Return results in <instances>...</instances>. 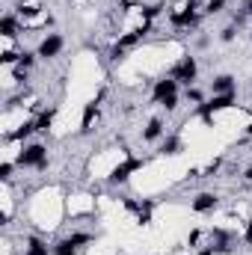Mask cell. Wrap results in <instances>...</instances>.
<instances>
[{
  "instance_id": "cell-1",
  "label": "cell",
  "mask_w": 252,
  "mask_h": 255,
  "mask_svg": "<svg viewBox=\"0 0 252 255\" xmlns=\"http://www.w3.org/2000/svg\"><path fill=\"white\" fill-rule=\"evenodd\" d=\"M15 163H18V166H24V169H30V166L45 169V166H48V148H45L42 142H30V145H24V148L18 151Z\"/></svg>"
},
{
  "instance_id": "cell-2",
  "label": "cell",
  "mask_w": 252,
  "mask_h": 255,
  "mask_svg": "<svg viewBox=\"0 0 252 255\" xmlns=\"http://www.w3.org/2000/svg\"><path fill=\"white\" fill-rule=\"evenodd\" d=\"M148 27H151V24H142V27H136V30L125 33V36H119V42L113 45L110 57H113V60H125V54H127V51H130V48H136V45L142 42V36L148 33Z\"/></svg>"
},
{
  "instance_id": "cell-3",
  "label": "cell",
  "mask_w": 252,
  "mask_h": 255,
  "mask_svg": "<svg viewBox=\"0 0 252 255\" xmlns=\"http://www.w3.org/2000/svg\"><path fill=\"white\" fill-rule=\"evenodd\" d=\"M196 74H199V65H196L193 57H184L181 63L169 71V77H175V80L184 83V86H193V83H196Z\"/></svg>"
},
{
  "instance_id": "cell-4",
  "label": "cell",
  "mask_w": 252,
  "mask_h": 255,
  "mask_svg": "<svg viewBox=\"0 0 252 255\" xmlns=\"http://www.w3.org/2000/svg\"><path fill=\"white\" fill-rule=\"evenodd\" d=\"M145 166V160H139V157H127L125 163H119L113 172H110V184H125L127 178L136 172V169H142Z\"/></svg>"
},
{
  "instance_id": "cell-5",
  "label": "cell",
  "mask_w": 252,
  "mask_h": 255,
  "mask_svg": "<svg viewBox=\"0 0 252 255\" xmlns=\"http://www.w3.org/2000/svg\"><path fill=\"white\" fill-rule=\"evenodd\" d=\"M169 21H172L175 27H196V24H199V3L190 0L181 12H172V15H169Z\"/></svg>"
},
{
  "instance_id": "cell-6",
  "label": "cell",
  "mask_w": 252,
  "mask_h": 255,
  "mask_svg": "<svg viewBox=\"0 0 252 255\" xmlns=\"http://www.w3.org/2000/svg\"><path fill=\"white\" fill-rule=\"evenodd\" d=\"M178 80L175 77H160V80H154V89H151V98L160 104L163 98H169V95H178Z\"/></svg>"
},
{
  "instance_id": "cell-7",
  "label": "cell",
  "mask_w": 252,
  "mask_h": 255,
  "mask_svg": "<svg viewBox=\"0 0 252 255\" xmlns=\"http://www.w3.org/2000/svg\"><path fill=\"white\" fill-rule=\"evenodd\" d=\"M63 45H65L63 36H60V33H51V36L42 39V45H39V57H42V60H54V57H60Z\"/></svg>"
},
{
  "instance_id": "cell-8",
  "label": "cell",
  "mask_w": 252,
  "mask_h": 255,
  "mask_svg": "<svg viewBox=\"0 0 252 255\" xmlns=\"http://www.w3.org/2000/svg\"><path fill=\"white\" fill-rule=\"evenodd\" d=\"M226 92H235V77L232 74H217L214 83H211V95H226Z\"/></svg>"
},
{
  "instance_id": "cell-9",
  "label": "cell",
  "mask_w": 252,
  "mask_h": 255,
  "mask_svg": "<svg viewBox=\"0 0 252 255\" xmlns=\"http://www.w3.org/2000/svg\"><path fill=\"white\" fill-rule=\"evenodd\" d=\"M95 119H98V101H89L83 107V116H80V133H89Z\"/></svg>"
},
{
  "instance_id": "cell-10",
  "label": "cell",
  "mask_w": 252,
  "mask_h": 255,
  "mask_svg": "<svg viewBox=\"0 0 252 255\" xmlns=\"http://www.w3.org/2000/svg\"><path fill=\"white\" fill-rule=\"evenodd\" d=\"M217 208V196L214 193H199L196 199H193V211L196 214H208V211H214Z\"/></svg>"
},
{
  "instance_id": "cell-11",
  "label": "cell",
  "mask_w": 252,
  "mask_h": 255,
  "mask_svg": "<svg viewBox=\"0 0 252 255\" xmlns=\"http://www.w3.org/2000/svg\"><path fill=\"white\" fill-rule=\"evenodd\" d=\"M163 136V119H151L148 125L142 128V139L145 142H157Z\"/></svg>"
},
{
  "instance_id": "cell-12",
  "label": "cell",
  "mask_w": 252,
  "mask_h": 255,
  "mask_svg": "<svg viewBox=\"0 0 252 255\" xmlns=\"http://www.w3.org/2000/svg\"><path fill=\"white\" fill-rule=\"evenodd\" d=\"M0 33H3L6 39L18 36V18H15L12 12H6V15H3V21H0Z\"/></svg>"
},
{
  "instance_id": "cell-13",
  "label": "cell",
  "mask_w": 252,
  "mask_h": 255,
  "mask_svg": "<svg viewBox=\"0 0 252 255\" xmlns=\"http://www.w3.org/2000/svg\"><path fill=\"white\" fill-rule=\"evenodd\" d=\"M54 119H57V107L45 110V113L36 119V130H39V133H48V130H51V125H54Z\"/></svg>"
},
{
  "instance_id": "cell-14",
  "label": "cell",
  "mask_w": 252,
  "mask_h": 255,
  "mask_svg": "<svg viewBox=\"0 0 252 255\" xmlns=\"http://www.w3.org/2000/svg\"><path fill=\"white\" fill-rule=\"evenodd\" d=\"M36 130V122H24V125L18 128V130H12V133H6V139H27L30 133Z\"/></svg>"
},
{
  "instance_id": "cell-15",
  "label": "cell",
  "mask_w": 252,
  "mask_h": 255,
  "mask_svg": "<svg viewBox=\"0 0 252 255\" xmlns=\"http://www.w3.org/2000/svg\"><path fill=\"white\" fill-rule=\"evenodd\" d=\"M181 151V139L178 136H166L163 145H160V154H178Z\"/></svg>"
},
{
  "instance_id": "cell-16",
  "label": "cell",
  "mask_w": 252,
  "mask_h": 255,
  "mask_svg": "<svg viewBox=\"0 0 252 255\" xmlns=\"http://www.w3.org/2000/svg\"><path fill=\"white\" fill-rule=\"evenodd\" d=\"M24 255H51V250H48V244H42L39 238H33L30 241V247H27V253Z\"/></svg>"
},
{
  "instance_id": "cell-17",
  "label": "cell",
  "mask_w": 252,
  "mask_h": 255,
  "mask_svg": "<svg viewBox=\"0 0 252 255\" xmlns=\"http://www.w3.org/2000/svg\"><path fill=\"white\" fill-rule=\"evenodd\" d=\"M51 255H77V250H74L68 241H60V244L51 247Z\"/></svg>"
},
{
  "instance_id": "cell-18",
  "label": "cell",
  "mask_w": 252,
  "mask_h": 255,
  "mask_svg": "<svg viewBox=\"0 0 252 255\" xmlns=\"http://www.w3.org/2000/svg\"><path fill=\"white\" fill-rule=\"evenodd\" d=\"M36 57H39V54L21 51V54H18V68H24V71H27V68H33V63H36Z\"/></svg>"
},
{
  "instance_id": "cell-19",
  "label": "cell",
  "mask_w": 252,
  "mask_h": 255,
  "mask_svg": "<svg viewBox=\"0 0 252 255\" xmlns=\"http://www.w3.org/2000/svg\"><path fill=\"white\" fill-rule=\"evenodd\" d=\"M223 9H226V0H208V3H205V12H208V15H220Z\"/></svg>"
},
{
  "instance_id": "cell-20",
  "label": "cell",
  "mask_w": 252,
  "mask_h": 255,
  "mask_svg": "<svg viewBox=\"0 0 252 255\" xmlns=\"http://www.w3.org/2000/svg\"><path fill=\"white\" fill-rule=\"evenodd\" d=\"M65 241H68V244H71V247L77 250V247H83V244H89V241H92V235H71V238H65Z\"/></svg>"
},
{
  "instance_id": "cell-21",
  "label": "cell",
  "mask_w": 252,
  "mask_h": 255,
  "mask_svg": "<svg viewBox=\"0 0 252 255\" xmlns=\"http://www.w3.org/2000/svg\"><path fill=\"white\" fill-rule=\"evenodd\" d=\"M187 101H193V104H205V98H202V92H199L196 86H187Z\"/></svg>"
},
{
  "instance_id": "cell-22",
  "label": "cell",
  "mask_w": 252,
  "mask_h": 255,
  "mask_svg": "<svg viewBox=\"0 0 252 255\" xmlns=\"http://www.w3.org/2000/svg\"><path fill=\"white\" fill-rule=\"evenodd\" d=\"M160 107H163L166 113H172V110L178 107V95H169V98H163V101H160Z\"/></svg>"
},
{
  "instance_id": "cell-23",
  "label": "cell",
  "mask_w": 252,
  "mask_h": 255,
  "mask_svg": "<svg viewBox=\"0 0 252 255\" xmlns=\"http://www.w3.org/2000/svg\"><path fill=\"white\" fill-rule=\"evenodd\" d=\"M12 166H15V163H9V160H3V163H0V178H3V181H9V178H12Z\"/></svg>"
},
{
  "instance_id": "cell-24",
  "label": "cell",
  "mask_w": 252,
  "mask_h": 255,
  "mask_svg": "<svg viewBox=\"0 0 252 255\" xmlns=\"http://www.w3.org/2000/svg\"><path fill=\"white\" fill-rule=\"evenodd\" d=\"M220 39H223V42H232V39H235V27H223V30H220Z\"/></svg>"
},
{
  "instance_id": "cell-25",
  "label": "cell",
  "mask_w": 252,
  "mask_h": 255,
  "mask_svg": "<svg viewBox=\"0 0 252 255\" xmlns=\"http://www.w3.org/2000/svg\"><path fill=\"white\" fill-rule=\"evenodd\" d=\"M244 241L252 247V223H247V232H244Z\"/></svg>"
},
{
  "instance_id": "cell-26",
  "label": "cell",
  "mask_w": 252,
  "mask_h": 255,
  "mask_svg": "<svg viewBox=\"0 0 252 255\" xmlns=\"http://www.w3.org/2000/svg\"><path fill=\"white\" fill-rule=\"evenodd\" d=\"M196 255H217V253H214V247H205V250H199Z\"/></svg>"
},
{
  "instance_id": "cell-27",
  "label": "cell",
  "mask_w": 252,
  "mask_h": 255,
  "mask_svg": "<svg viewBox=\"0 0 252 255\" xmlns=\"http://www.w3.org/2000/svg\"><path fill=\"white\" fill-rule=\"evenodd\" d=\"M244 15H252V0H247V3H244Z\"/></svg>"
},
{
  "instance_id": "cell-28",
  "label": "cell",
  "mask_w": 252,
  "mask_h": 255,
  "mask_svg": "<svg viewBox=\"0 0 252 255\" xmlns=\"http://www.w3.org/2000/svg\"><path fill=\"white\" fill-rule=\"evenodd\" d=\"M244 178H247V181H252V166H247V172H244Z\"/></svg>"
},
{
  "instance_id": "cell-29",
  "label": "cell",
  "mask_w": 252,
  "mask_h": 255,
  "mask_svg": "<svg viewBox=\"0 0 252 255\" xmlns=\"http://www.w3.org/2000/svg\"><path fill=\"white\" fill-rule=\"evenodd\" d=\"M247 136H250V139H252V122H250V125H247Z\"/></svg>"
}]
</instances>
